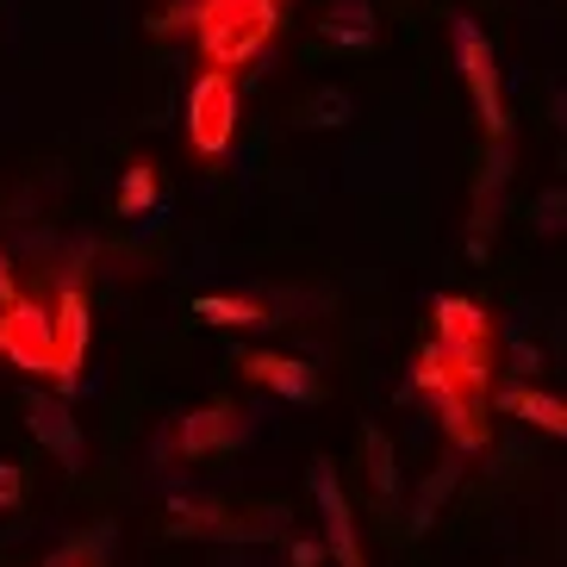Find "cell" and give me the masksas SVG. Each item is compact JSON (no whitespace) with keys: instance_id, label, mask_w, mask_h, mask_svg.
Masks as SVG:
<instances>
[{"instance_id":"obj_13","label":"cell","mask_w":567,"mask_h":567,"mask_svg":"<svg viewBox=\"0 0 567 567\" xmlns=\"http://www.w3.org/2000/svg\"><path fill=\"white\" fill-rule=\"evenodd\" d=\"M194 318H200V324H218V331H262V324H275L268 306L244 300V293H200V300H194Z\"/></svg>"},{"instance_id":"obj_8","label":"cell","mask_w":567,"mask_h":567,"mask_svg":"<svg viewBox=\"0 0 567 567\" xmlns=\"http://www.w3.org/2000/svg\"><path fill=\"white\" fill-rule=\"evenodd\" d=\"M168 530L175 536H200V543H275L281 524L275 517H237L225 505H206V499H168Z\"/></svg>"},{"instance_id":"obj_14","label":"cell","mask_w":567,"mask_h":567,"mask_svg":"<svg viewBox=\"0 0 567 567\" xmlns=\"http://www.w3.org/2000/svg\"><path fill=\"white\" fill-rule=\"evenodd\" d=\"M499 405H505V412H517L524 424H536L543 436H567V405L555 400V393H536V386L512 381V386H499Z\"/></svg>"},{"instance_id":"obj_19","label":"cell","mask_w":567,"mask_h":567,"mask_svg":"<svg viewBox=\"0 0 567 567\" xmlns=\"http://www.w3.org/2000/svg\"><path fill=\"white\" fill-rule=\"evenodd\" d=\"M350 94H337V87H324L312 106H306V125H350Z\"/></svg>"},{"instance_id":"obj_9","label":"cell","mask_w":567,"mask_h":567,"mask_svg":"<svg viewBox=\"0 0 567 567\" xmlns=\"http://www.w3.org/2000/svg\"><path fill=\"white\" fill-rule=\"evenodd\" d=\"M250 412H237V405H200V412L175 417V431H168V450L175 455H225L237 443H250Z\"/></svg>"},{"instance_id":"obj_4","label":"cell","mask_w":567,"mask_h":567,"mask_svg":"<svg viewBox=\"0 0 567 567\" xmlns=\"http://www.w3.org/2000/svg\"><path fill=\"white\" fill-rule=\"evenodd\" d=\"M231 132H237V75L206 63L187 87V151L213 163V156L231 151Z\"/></svg>"},{"instance_id":"obj_20","label":"cell","mask_w":567,"mask_h":567,"mask_svg":"<svg viewBox=\"0 0 567 567\" xmlns=\"http://www.w3.org/2000/svg\"><path fill=\"white\" fill-rule=\"evenodd\" d=\"M505 355H512V374L517 381H530V374H543V350H536L524 331H505Z\"/></svg>"},{"instance_id":"obj_1","label":"cell","mask_w":567,"mask_h":567,"mask_svg":"<svg viewBox=\"0 0 567 567\" xmlns=\"http://www.w3.org/2000/svg\"><path fill=\"white\" fill-rule=\"evenodd\" d=\"M287 0H194V44L213 69H250L275 44Z\"/></svg>"},{"instance_id":"obj_11","label":"cell","mask_w":567,"mask_h":567,"mask_svg":"<svg viewBox=\"0 0 567 567\" xmlns=\"http://www.w3.org/2000/svg\"><path fill=\"white\" fill-rule=\"evenodd\" d=\"M25 431L44 443V450L56 455V462L69 467V474H82L87 467V436H82V424L69 417V405L63 400H44V393H25Z\"/></svg>"},{"instance_id":"obj_17","label":"cell","mask_w":567,"mask_h":567,"mask_svg":"<svg viewBox=\"0 0 567 567\" xmlns=\"http://www.w3.org/2000/svg\"><path fill=\"white\" fill-rule=\"evenodd\" d=\"M455 481H462V462H443L431 481L417 486V499H412V530H431V524H436V505L455 493Z\"/></svg>"},{"instance_id":"obj_3","label":"cell","mask_w":567,"mask_h":567,"mask_svg":"<svg viewBox=\"0 0 567 567\" xmlns=\"http://www.w3.org/2000/svg\"><path fill=\"white\" fill-rule=\"evenodd\" d=\"M450 38H455V69L467 82V101H474V118H481L486 144H505L512 137V118H505V87H499V63H493V44L474 19H450Z\"/></svg>"},{"instance_id":"obj_6","label":"cell","mask_w":567,"mask_h":567,"mask_svg":"<svg viewBox=\"0 0 567 567\" xmlns=\"http://www.w3.org/2000/svg\"><path fill=\"white\" fill-rule=\"evenodd\" d=\"M87 331H94V318H87L82 281H63V287H56V300H51V350H56L51 386H56V393H75V386H82Z\"/></svg>"},{"instance_id":"obj_12","label":"cell","mask_w":567,"mask_h":567,"mask_svg":"<svg viewBox=\"0 0 567 567\" xmlns=\"http://www.w3.org/2000/svg\"><path fill=\"white\" fill-rule=\"evenodd\" d=\"M431 343H443V350H486V343H499V324L486 318V306L462 300V293H436Z\"/></svg>"},{"instance_id":"obj_2","label":"cell","mask_w":567,"mask_h":567,"mask_svg":"<svg viewBox=\"0 0 567 567\" xmlns=\"http://www.w3.org/2000/svg\"><path fill=\"white\" fill-rule=\"evenodd\" d=\"M412 386L436 405V417H443V436H450L455 450H462V455L486 450V405H493V400H486V393H474V386H467L462 374L443 362V350H436V343H424V350H417Z\"/></svg>"},{"instance_id":"obj_15","label":"cell","mask_w":567,"mask_h":567,"mask_svg":"<svg viewBox=\"0 0 567 567\" xmlns=\"http://www.w3.org/2000/svg\"><path fill=\"white\" fill-rule=\"evenodd\" d=\"M318 38L324 44H343V51H368L374 44V7L368 0H337L331 13L318 19Z\"/></svg>"},{"instance_id":"obj_10","label":"cell","mask_w":567,"mask_h":567,"mask_svg":"<svg viewBox=\"0 0 567 567\" xmlns=\"http://www.w3.org/2000/svg\"><path fill=\"white\" fill-rule=\"evenodd\" d=\"M237 368H244V381L268 386L275 400H293V405H318V400H324V381H318V368L300 362V355L244 350V355H237Z\"/></svg>"},{"instance_id":"obj_16","label":"cell","mask_w":567,"mask_h":567,"mask_svg":"<svg viewBox=\"0 0 567 567\" xmlns=\"http://www.w3.org/2000/svg\"><path fill=\"white\" fill-rule=\"evenodd\" d=\"M362 450H368V481L381 499H400V462H393V443H386L381 424H362Z\"/></svg>"},{"instance_id":"obj_21","label":"cell","mask_w":567,"mask_h":567,"mask_svg":"<svg viewBox=\"0 0 567 567\" xmlns=\"http://www.w3.org/2000/svg\"><path fill=\"white\" fill-rule=\"evenodd\" d=\"M19 499H25V474H19V462L0 455V512H19Z\"/></svg>"},{"instance_id":"obj_7","label":"cell","mask_w":567,"mask_h":567,"mask_svg":"<svg viewBox=\"0 0 567 567\" xmlns=\"http://www.w3.org/2000/svg\"><path fill=\"white\" fill-rule=\"evenodd\" d=\"M312 499H318V517H324V555L337 567H368V549L355 536V517H350V499H343L331 455H312Z\"/></svg>"},{"instance_id":"obj_22","label":"cell","mask_w":567,"mask_h":567,"mask_svg":"<svg viewBox=\"0 0 567 567\" xmlns=\"http://www.w3.org/2000/svg\"><path fill=\"white\" fill-rule=\"evenodd\" d=\"M287 561H293V567H318V561H324V543H300V536H287Z\"/></svg>"},{"instance_id":"obj_5","label":"cell","mask_w":567,"mask_h":567,"mask_svg":"<svg viewBox=\"0 0 567 567\" xmlns=\"http://www.w3.org/2000/svg\"><path fill=\"white\" fill-rule=\"evenodd\" d=\"M0 362H13V368H25V374H44V381H51L56 350H51V306L44 300H25V293L0 300Z\"/></svg>"},{"instance_id":"obj_18","label":"cell","mask_w":567,"mask_h":567,"mask_svg":"<svg viewBox=\"0 0 567 567\" xmlns=\"http://www.w3.org/2000/svg\"><path fill=\"white\" fill-rule=\"evenodd\" d=\"M156 206V168L151 163H132L125 182H118V218H144Z\"/></svg>"}]
</instances>
